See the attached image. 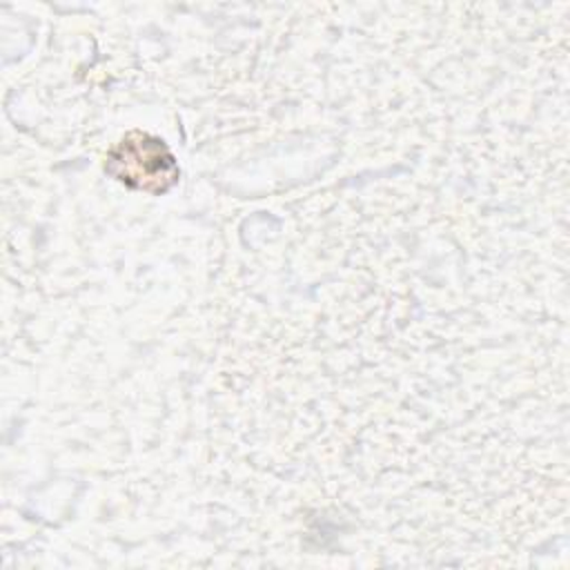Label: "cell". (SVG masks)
Instances as JSON below:
<instances>
[{"label":"cell","mask_w":570,"mask_h":570,"mask_svg":"<svg viewBox=\"0 0 570 570\" xmlns=\"http://www.w3.org/2000/svg\"><path fill=\"white\" fill-rule=\"evenodd\" d=\"M107 171L129 187L165 191L178 176L171 151L160 138L131 134L107 156Z\"/></svg>","instance_id":"1"}]
</instances>
